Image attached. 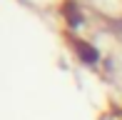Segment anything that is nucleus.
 Instances as JSON below:
<instances>
[{"label": "nucleus", "instance_id": "obj_1", "mask_svg": "<svg viewBox=\"0 0 122 120\" xmlns=\"http://www.w3.org/2000/svg\"><path fill=\"white\" fill-rule=\"evenodd\" d=\"M72 48H75V53H77V58H80L82 63H87V65H92V63H97V58H100V53H97L95 48L90 45V43H85V40H72Z\"/></svg>", "mask_w": 122, "mask_h": 120}]
</instances>
